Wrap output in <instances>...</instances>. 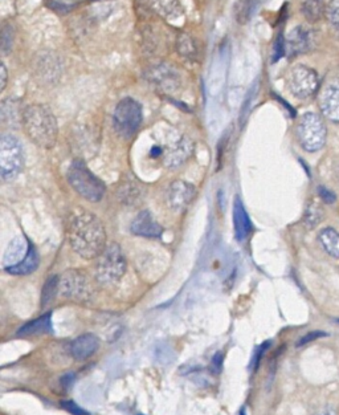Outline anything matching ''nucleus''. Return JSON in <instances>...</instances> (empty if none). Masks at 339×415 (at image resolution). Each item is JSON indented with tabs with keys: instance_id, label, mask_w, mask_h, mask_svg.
I'll list each match as a JSON object with an SVG mask.
<instances>
[{
	"instance_id": "f257e3e1",
	"label": "nucleus",
	"mask_w": 339,
	"mask_h": 415,
	"mask_svg": "<svg viewBox=\"0 0 339 415\" xmlns=\"http://www.w3.org/2000/svg\"><path fill=\"white\" fill-rule=\"evenodd\" d=\"M68 242L78 257L93 260L106 248V231L102 222L92 212L74 211L68 220Z\"/></svg>"
},
{
	"instance_id": "f03ea898",
	"label": "nucleus",
	"mask_w": 339,
	"mask_h": 415,
	"mask_svg": "<svg viewBox=\"0 0 339 415\" xmlns=\"http://www.w3.org/2000/svg\"><path fill=\"white\" fill-rule=\"evenodd\" d=\"M22 125L28 138L43 149H50L56 145L59 126L53 111L47 105L32 104L23 110Z\"/></svg>"
},
{
	"instance_id": "7ed1b4c3",
	"label": "nucleus",
	"mask_w": 339,
	"mask_h": 415,
	"mask_svg": "<svg viewBox=\"0 0 339 415\" xmlns=\"http://www.w3.org/2000/svg\"><path fill=\"white\" fill-rule=\"evenodd\" d=\"M68 182L73 190L88 202H99L106 191L105 184L86 168L84 162L74 161L68 169Z\"/></svg>"
},
{
	"instance_id": "20e7f679",
	"label": "nucleus",
	"mask_w": 339,
	"mask_h": 415,
	"mask_svg": "<svg viewBox=\"0 0 339 415\" xmlns=\"http://www.w3.org/2000/svg\"><path fill=\"white\" fill-rule=\"evenodd\" d=\"M25 168L23 144L13 135L0 138V177L4 182L13 181Z\"/></svg>"
},
{
	"instance_id": "39448f33",
	"label": "nucleus",
	"mask_w": 339,
	"mask_h": 415,
	"mask_svg": "<svg viewBox=\"0 0 339 415\" xmlns=\"http://www.w3.org/2000/svg\"><path fill=\"white\" fill-rule=\"evenodd\" d=\"M144 120L142 107L134 98L121 100L113 113V128L122 138H132Z\"/></svg>"
},
{
	"instance_id": "423d86ee",
	"label": "nucleus",
	"mask_w": 339,
	"mask_h": 415,
	"mask_svg": "<svg viewBox=\"0 0 339 415\" xmlns=\"http://www.w3.org/2000/svg\"><path fill=\"white\" fill-rule=\"evenodd\" d=\"M296 133L301 147L309 153L321 150L326 144V126L317 113H305L297 123Z\"/></svg>"
},
{
	"instance_id": "0eeeda50",
	"label": "nucleus",
	"mask_w": 339,
	"mask_h": 415,
	"mask_svg": "<svg viewBox=\"0 0 339 415\" xmlns=\"http://www.w3.org/2000/svg\"><path fill=\"white\" fill-rule=\"evenodd\" d=\"M127 268L126 257L117 243L106 245L104 252L97 257L96 276L99 283L113 284L121 280Z\"/></svg>"
},
{
	"instance_id": "6e6552de",
	"label": "nucleus",
	"mask_w": 339,
	"mask_h": 415,
	"mask_svg": "<svg viewBox=\"0 0 339 415\" xmlns=\"http://www.w3.org/2000/svg\"><path fill=\"white\" fill-rule=\"evenodd\" d=\"M288 86L294 97L307 100L317 93L319 79L312 68H307L305 65H296L288 74Z\"/></svg>"
},
{
	"instance_id": "1a4fd4ad",
	"label": "nucleus",
	"mask_w": 339,
	"mask_h": 415,
	"mask_svg": "<svg viewBox=\"0 0 339 415\" xmlns=\"http://www.w3.org/2000/svg\"><path fill=\"white\" fill-rule=\"evenodd\" d=\"M59 293L72 301H88L92 297V285L80 271L69 269L60 276Z\"/></svg>"
},
{
	"instance_id": "9d476101",
	"label": "nucleus",
	"mask_w": 339,
	"mask_h": 415,
	"mask_svg": "<svg viewBox=\"0 0 339 415\" xmlns=\"http://www.w3.org/2000/svg\"><path fill=\"white\" fill-rule=\"evenodd\" d=\"M146 79L162 93H175L181 88V74L172 65L160 62L146 71Z\"/></svg>"
},
{
	"instance_id": "9b49d317",
	"label": "nucleus",
	"mask_w": 339,
	"mask_h": 415,
	"mask_svg": "<svg viewBox=\"0 0 339 415\" xmlns=\"http://www.w3.org/2000/svg\"><path fill=\"white\" fill-rule=\"evenodd\" d=\"M196 190L194 186L184 181H174L170 184L166 193V203L170 210L175 212H182L193 202Z\"/></svg>"
},
{
	"instance_id": "f8f14e48",
	"label": "nucleus",
	"mask_w": 339,
	"mask_h": 415,
	"mask_svg": "<svg viewBox=\"0 0 339 415\" xmlns=\"http://www.w3.org/2000/svg\"><path fill=\"white\" fill-rule=\"evenodd\" d=\"M314 43V34L303 27V25H298L296 28H293L289 35L285 39V55L289 57H296L298 55H303L309 52Z\"/></svg>"
},
{
	"instance_id": "ddd939ff",
	"label": "nucleus",
	"mask_w": 339,
	"mask_h": 415,
	"mask_svg": "<svg viewBox=\"0 0 339 415\" xmlns=\"http://www.w3.org/2000/svg\"><path fill=\"white\" fill-rule=\"evenodd\" d=\"M319 108L333 123H339V80H331L319 95Z\"/></svg>"
},
{
	"instance_id": "4468645a",
	"label": "nucleus",
	"mask_w": 339,
	"mask_h": 415,
	"mask_svg": "<svg viewBox=\"0 0 339 415\" xmlns=\"http://www.w3.org/2000/svg\"><path fill=\"white\" fill-rule=\"evenodd\" d=\"M130 231L137 236L155 239L162 235L163 230H162L160 224L157 223V220L153 218L151 212L144 210L134 218L132 226H130Z\"/></svg>"
},
{
	"instance_id": "2eb2a0df",
	"label": "nucleus",
	"mask_w": 339,
	"mask_h": 415,
	"mask_svg": "<svg viewBox=\"0 0 339 415\" xmlns=\"http://www.w3.org/2000/svg\"><path fill=\"white\" fill-rule=\"evenodd\" d=\"M232 222H233V232L237 242H244L249 233L252 232V222L249 219V215L244 208V203L240 196L235 198L233 202V211H232Z\"/></svg>"
},
{
	"instance_id": "dca6fc26",
	"label": "nucleus",
	"mask_w": 339,
	"mask_h": 415,
	"mask_svg": "<svg viewBox=\"0 0 339 415\" xmlns=\"http://www.w3.org/2000/svg\"><path fill=\"white\" fill-rule=\"evenodd\" d=\"M98 346H99V340L95 334L86 333V334L78 336L74 341H72L69 349L74 360L84 361L97 352Z\"/></svg>"
},
{
	"instance_id": "f3484780",
	"label": "nucleus",
	"mask_w": 339,
	"mask_h": 415,
	"mask_svg": "<svg viewBox=\"0 0 339 415\" xmlns=\"http://www.w3.org/2000/svg\"><path fill=\"white\" fill-rule=\"evenodd\" d=\"M29 243L25 240L23 236H16L11 243L7 247L4 257H3V267L11 268L18 264H20L28 254Z\"/></svg>"
},
{
	"instance_id": "a211bd4d",
	"label": "nucleus",
	"mask_w": 339,
	"mask_h": 415,
	"mask_svg": "<svg viewBox=\"0 0 339 415\" xmlns=\"http://www.w3.org/2000/svg\"><path fill=\"white\" fill-rule=\"evenodd\" d=\"M193 149H194L193 142L190 140H187V138H183L177 145H174L166 153L165 163L169 168H177V166L182 165L183 162L191 156Z\"/></svg>"
},
{
	"instance_id": "6ab92c4d",
	"label": "nucleus",
	"mask_w": 339,
	"mask_h": 415,
	"mask_svg": "<svg viewBox=\"0 0 339 415\" xmlns=\"http://www.w3.org/2000/svg\"><path fill=\"white\" fill-rule=\"evenodd\" d=\"M36 74L43 83L53 84L60 77V67L59 62L53 56L43 55L41 59L37 60Z\"/></svg>"
},
{
	"instance_id": "aec40b11",
	"label": "nucleus",
	"mask_w": 339,
	"mask_h": 415,
	"mask_svg": "<svg viewBox=\"0 0 339 415\" xmlns=\"http://www.w3.org/2000/svg\"><path fill=\"white\" fill-rule=\"evenodd\" d=\"M142 4L146 11L158 13L165 18L174 16L181 10L178 0H142Z\"/></svg>"
},
{
	"instance_id": "412c9836",
	"label": "nucleus",
	"mask_w": 339,
	"mask_h": 415,
	"mask_svg": "<svg viewBox=\"0 0 339 415\" xmlns=\"http://www.w3.org/2000/svg\"><path fill=\"white\" fill-rule=\"evenodd\" d=\"M39 264H40V257H39L36 247L32 243H29V250H28V254L25 257V260L20 264L11 267V268H6L4 271L10 275H29L36 271Z\"/></svg>"
},
{
	"instance_id": "4be33fe9",
	"label": "nucleus",
	"mask_w": 339,
	"mask_h": 415,
	"mask_svg": "<svg viewBox=\"0 0 339 415\" xmlns=\"http://www.w3.org/2000/svg\"><path fill=\"white\" fill-rule=\"evenodd\" d=\"M52 313H46L44 316L36 318L25 324L18 330V336H37V334H47L52 332Z\"/></svg>"
},
{
	"instance_id": "5701e85b",
	"label": "nucleus",
	"mask_w": 339,
	"mask_h": 415,
	"mask_svg": "<svg viewBox=\"0 0 339 415\" xmlns=\"http://www.w3.org/2000/svg\"><path fill=\"white\" fill-rule=\"evenodd\" d=\"M22 120H23V111L19 109L18 102L11 98L4 100L1 102V121L8 126L18 128L19 123H22Z\"/></svg>"
},
{
	"instance_id": "b1692460",
	"label": "nucleus",
	"mask_w": 339,
	"mask_h": 415,
	"mask_svg": "<svg viewBox=\"0 0 339 415\" xmlns=\"http://www.w3.org/2000/svg\"><path fill=\"white\" fill-rule=\"evenodd\" d=\"M319 245L328 257L339 259V233L333 229H325L318 235Z\"/></svg>"
},
{
	"instance_id": "393cba45",
	"label": "nucleus",
	"mask_w": 339,
	"mask_h": 415,
	"mask_svg": "<svg viewBox=\"0 0 339 415\" xmlns=\"http://www.w3.org/2000/svg\"><path fill=\"white\" fill-rule=\"evenodd\" d=\"M325 11H326L325 0H305L301 7L303 18L309 23L319 22L325 16Z\"/></svg>"
},
{
	"instance_id": "a878e982",
	"label": "nucleus",
	"mask_w": 339,
	"mask_h": 415,
	"mask_svg": "<svg viewBox=\"0 0 339 415\" xmlns=\"http://www.w3.org/2000/svg\"><path fill=\"white\" fill-rule=\"evenodd\" d=\"M177 50L178 53L187 59V60H195L198 57L199 49L196 46L194 37L190 36L188 34H179L177 37Z\"/></svg>"
},
{
	"instance_id": "bb28decb",
	"label": "nucleus",
	"mask_w": 339,
	"mask_h": 415,
	"mask_svg": "<svg viewBox=\"0 0 339 415\" xmlns=\"http://www.w3.org/2000/svg\"><path fill=\"white\" fill-rule=\"evenodd\" d=\"M59 276H50L48 280L46 281L43 290H41V306H48L52 301L56 299V294L59 293Z\"/></svg>"
},
{
	"instance_id": "cd10ccee",
	"label": "nucleus",
	"mask_w": 339,
	"mask_h": 415,
	"mask_svg": "<svg viewBox=\"0 0 339 415\" xmlns=\"http://www.w3.org/2000/svg\"><path fill=\"white\" fill-rule=\"evenodd\" d=\"M325 18L331 32L339 39V0H330L327 3Z\"/></svg>"
},
{
	"instance_id": "c85d7f7f",
	"label": "nucleus",
	"mask_w": 339,
	"mask_h": 415,
	"mask_svg": "<svg viewBox=\"0 0 339 415\" xmlns=\"http://www.w3.org/2000/svg\"><path fill=\"white\" fill-rule=\"evenodd\" d=\"M251 10H252V0H237L235 7L236 20L240 25H245L249 20Z\"/></svg>"
},
{
	"instance_id": "c756f323",
	"label": "nucleus",
	"mask_w": 339,
	"mask_h": 415,
	"mask_svg": "<svg viewBox=\"0 0 339 415\" xmlns=\"http://www.w3.org/2000/svg\"><path fill=\"white\" fill-rule=\"evenodd\" d=\"M13 28L11 25H4L1 29V49L3 53H8L13 46Z\"/></svg>"
},
{
	"instance_id": "7c9ffc66",
	"label": "nucleus",
	"mask_w": 339,
	"mask_h": 415,
	"mask_svg": "<svg viewBox=\"0 0 339 415\" xmlns=\"http://www.w3.org/2000/svg\"><path fill=\"white\" fill-rule=\"evenodd\" d=\"M305 224H306V227H309V229H312V227H315L318 223H319V220H321V212H319V208H317V206H312V208H307V211H306V215H305Z\"/></svg>"
},
{
	"instance_id": "2f4dec72",
	"label": "nucleus",
	"mask_w": 339,
	"mask_h": 415,
	"mask_svg": "<svg viewBox=\"0 0 339 415\" xmlns=\"http://www.w3.org/2000/svg\"><path fill=\"white\" fill-rule=\"evenodd\" d=\"M286 49H285V39L282 36V34H279L276 41H275V46H273V55H272V62H277L279 59L285 55Z\"/></svg>"
},
{
	"instance_id": "473e14b6",
	"label": "nucleus",
	"mask_w": 339,
	"mask_h": 415,
	"mask_svg": "<svg viewBox=\"0 0 339 415\" xmlns=\"http://www.w3.org/2000/svg\"><path fill=\"white\" fill-rule=\"evenodd\" d=\"M61 406L67 410V411H69L71 414L73 415H88V413L83 410L77 403L73 402V401H64V402H61Z\"/></svg>"
},
{
	"instance_id": "72a5a7b5",
	"label": "nucleus",
	"mask_w": 339,
	"mask_h": 415,
	"mask_svg": "<svg viewBox=\"0 0 339 415\" xmlns=\"http://www.w3.org/2000/svg\"><path fill=\"white\" fill-rule=\"evenodd\" d=\"M223 360H224V354L221 353V352H218V353L212 357V361H211V372L212 373L219 374L221 372V369H223Z\"/></svg>"
},
{
	"instance_id": "f704fd0d",
	"label": "nucleus",
	"mask_w": 339,
	"mask_h": 415,
	"mask_svg": "<svg viewBox=\"0 0 339 415\" xmlns=\"http://www.w3.org/2000/svg\"><path fill=\"white\" fill-rule=\"evenodd\" d=\"M318 193H319V196L327 202V203H333V202H335V194L334 193H331L328 189L326 187H324V186H321L319 189H318Z\"/></svg>"
},
{
	"instance_id": "c9c22d12",
	"label": "nucleus",
	"mask_w": 339,
	"mask_h": 415,
	"mask_svg": "<svg viewBox=\"0 0 339 415\" xmlns=\"http://www.w3.org/2000/svg\"><path fill=\"white\" fill-rule=\"evenodd\" d=\"M0 74H1L0 90L3 92L6 89V86H7V83H8V74H7V68H6L4 64H1V67H0Z\"/></svg>"
},
{
	"instance_id": "e433bc0d",
	"label": "nucleus",
	"mask_w": 339,
	"mask_h": 415,
	"mask_svg": "<svg viewBox=\"0 0 339 415\" xmlns=\"http://www.w3.org/2000/svg\"><path fill=\"white\" fill-rule=\"evenodd\" d=\"M322 336V333H319V332H314V333H309V334H306L305 337H303L301 341L298 342V346H301V345H305L306 342L312 341V340H315L317 337H321Z\"/></svg>"
},
{
	"instance_id": "4c0bfd02",
	"label": "nucleus",
	"mask_w": 339,
	"mask_h": 415,
	"mask_svg": "<svg viewBox=\"0 0 339 415\" xmlns=\"http://www.w3.org/2000/svg\"><path fill=\"white\" fill-rule=\"evenodd\" d=\"M314 415H338L337 414V410L333 407V406H326L324 409H321L318 413H315Z\"/></svg>"
},
{
	"instance_id": "58836bf2",
	"label": "nucleus",
	"mask_w": 339,
	"mask_h": 415,
	"mask_svg": "<svg viewBox=\"0 0 339 415\" xmlns=\"http://www.w3.org/2000/svg\"><path fill=\"white\" fill-rule=\"evenodd\" d=\"M73 379H74V374H67V376H64V377H62V386H64L65 389H68V388L71 386V383L73 382Z\"/></svg>"
},
{
	"instance_id": "ea45409f",
	"label": "nucleus",
	"mask_w": 339,
	"mask_h": 415,
	"mask_svg": "<svg viewBox=\"0 0 339 415\" xmlns=\"http://www.w3.org/2000/svg\"><path fill=\"white\" fill-rule=\"evenodd\" d=\"M240 415H245V410H244V409H242V413H240Z\"/></svg>"
}]
</instances>
